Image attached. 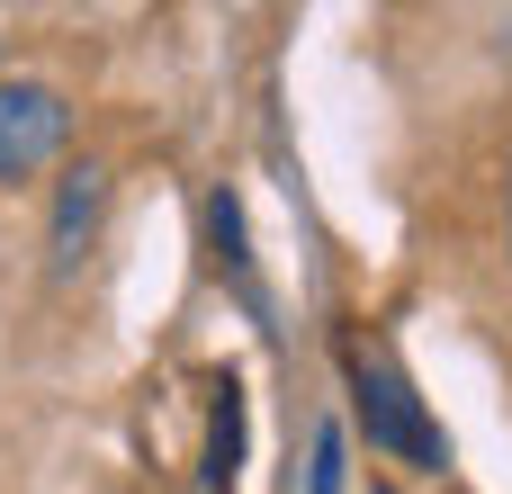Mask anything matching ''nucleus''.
Segmentation results:
<instances>
[{"label": "nucleus", "mask_w": 512, "mask_h": 494, "mask_svg": "<svg viewBox=\"0 0 512 494\" xmlns=\"http://www.w3.org/2000/svg\"><path fill=\"white\" fill-rule=\"evenodd\" d=\"M72 135V99L54 81H0V180H36Z\"/></svg>", "instance_id": "1"}, {"label": "nucleus", "mask_w": 512, "mask_h": 494, "mask_svg": "<svg viewBox=\"0 0 512 494\" xmlns=\"http://www.w3.org/2000/svg\"><path fill=\"white\" fill-rule=\"evenodd\" d=\"M360 423H369V441H378V450H396V459H423V468H450V441L423 423L414 387H405L387 360H360Z\"/></svg>", "instance_id": "2"}, {"label": "nucleus", "mask_w": 512, "mask_h": 494, "mask_svg": "<svg viewBox=\"0 0 512 494\" xmlns=\"http://www.w3.org/2000/svg\"><path fill=\"white\" fill-rule=\"evenodd\" d=\"M99 216H108V171H99V162H72V171H63V189H54V225H45V261H54V279H63V270H81V252H90Z\"/></svg>", "instance_id": "3"}, {"label": "nucleus", "mask_w": 512, "mask_h": 494, "mask_svg": "<svg viewBox=\"0 0 512 494\" xmlns=\"http://www.w3.org/2000/svg\"><path fill=\"white\" fill-rule=\"evenodd\" d=\"M234 468H243V396L225 387V396H216V423H207V477L234 486Z\"/></svg>", "instance_id": "4"}, {"label": "nucleus", "mask_w": 512, "mask_h": 494, "mask_svg": "<svg viewBox=\"0 0 512 494\" xmlns=\"http://www.w3.org/2000/svg\"><path fill=\"white\" fill-rule=\"evenodd\" d=\"M342 468H351V441H342V423H324V432H315V468H306V494H342Z\"/></svg>", "instance_id": "5"}, {"label": "nucleus", "mask_w": 512, "mask_h": 494, "mask_svg": "<svg viewBox=\"0 0 512 494\" xmlns=\"http://www.w3.org/2000/svg\"><path fill=\"white\" fill-rule=\"evenodd\" d=\"M207 234H216L225 261H243V207H234V198H207Z\"/></svg>", "instance_id": "6"}]
</instances>
